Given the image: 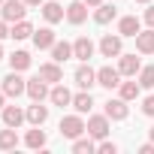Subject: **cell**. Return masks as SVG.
I'll list each match as a JSON object with an SVG mask.
<instances>
[{"instance_id": "cell-1", "label": "cell", "mask_w": 154, "mask_h": 154, "mask_svg": "<svg viewBox=\"0 0 154 154\" xmlns=\"http://www.w3.org/2000/svg\"><path fill=\"white\" fill-rule=\"evenodd\" d=\"M85 133H88V124H85V118H82L79 112L60 118V136H63V139H79V136H85Z\"/></svg>"}, {"instance_id": "cell-2", "label": "cell", "mask_w": 154, "mask_h": 154, "mask_svg": "<svg viewBox=\"0 0 154 154\" xmlns=\"http://www.w3.org/2000/svg\"><path fill=\"white\" fill-rule=\"evenodd\" d=\"M24 15H27V3H24V0H3V6H0V18H3V21L15 24Z\"/></svg>"}, {"instance_id": "cell-3", "label": "cell", "mask_w": 154, "mask_h": 154, "mask_svg": "<svg viewBox=\"0 0 154 154\" xmlns=\"http://www.w3.org/2000/svg\"><path fill=\"white\" fill-rule=\"evenodd\" d=\"M0 88H3V94H6V97H12V100H15V97H21V94H27V82L21 79V72H18V69H12L6 79H3V85H0Z\"/></svg>"}, {"instance_id": "cell-4", "label": "cell", "mask_w": 154, "mask_h": 154, "mask_svg": "<svg viewBox=\"0 0 154 154\" xmlns=\"http://www.w3.org/2000/svg\"><path fill=\"white\" fill-rule=\"evenodd\" d=\"M124 36L121 33H106L103 39H100V54L103 57H121L124 54V42H121Z\"/></svg>"}, {"instance_id": "cell-5", "label": "cell", "mask_w": 154, "mask_h": 154, "mask_svg": "<svg viewBox=\"0 0 154 154\" xmlns=\"http://www.w3.org/2000/svg\"><path fill=\"white\" fill-rule=\"evenodd\" d=\"M72 79H75V85H79L82 91H91V88L97 85V69H91V66H88V60H82L79 66H75Z\"/></svg>"}, {"instance_id": "cell-6", "label": "cell", "mask_w": 154, "mask_h": 154, "mask_svg": "<svg viewBox=\"0 0 154 154\" xmlns=\"http://www.w3.org/2000/svg\"><path fill=\"white\" fill-rule=\"evenodd\" d=\"M103 106H106L103 112L109 115V121H124V118L130 115V109H127V100H124V97H109Z\"/></svg>"}, {"instance_id": "cell-7", "label": "cell", "mask_w": 154, "mask_h": 154, "mask_svg": "<svg viewBox=\"0 0 154 154\" xmlns=\"http://www.w3.org/2000/svg\"><path fill=\"white\" fill-rule=\"evenodd\" d=\"M97 85L106 88V91L118 88V85H121V69H118V66H100V69H97Z\"/></svg>"}, {"instance_id": "cell-8", "label": "cell", "mask_w": 154, "mask_h": 154, "mask_svg": "<svg viewBox=\"0 0 154 154\" xmlns=\"http://www.w3.org/2000/svg\"><path fill=\"white\" fill-rule=\"evenodd\" d=\"M24 115H27V124H30V127H42V124L48 121V106H42V100H33V103L24 109Z\"/></svg>"}, {"instance_id": "cell-9", "label": "cell", "mask_w": 154, "mask_h": 154, "mask_svg": "<svg viewBox=\"0 0 154 154\" xmlns=\"http://www.w3.org/2000/svg\"><path fill=\"white\" fill-rule=\"evenodd\" d=\"M88 136H94V139H106L109 136V115L106 112L88 118Z\"/></svg>"}, {"instance_id": "cell-10", "label": "cell", "mask_w": 154, "mask_h": 154, "mask_svg": "<svg viewBox=\"0 0 154 154\" xmlns=\"http://www.w3.org/2000/svg\"><path fill=\"white\" fill-rule=\"evenodd\" d=\"M66 21L75 24V27L88 21V3H85V0H72V3L66 6Z\"/></svg>"}, {"instance_id": "cell-11", "label": "cell", "mask_w": 154, "mask_h": 154, "mask_svg": "<svg viewBox=\"0 0 154 154\" xmlns=\"http://www.w3.org/2000/svg\"><path fill=\"white\" fill-rule=\"evenodd\" d=\"M0 115H3V127H15V130L27 121V115H24L21 106H3V109H0Z\"/></svg>"}, {"instance_id": "cell-12", "label": "cell", "mask_w": 154, "mask_h": 154, "mask_svg": "<svg viewBox=\"0 0 154 154\" xmlns=\"http://www.w3.org/2000/svg\"><path fill=\"white\" fill-rule=\"evenodd\" d=\"M42 18H45V24H57V21L66 18V9L57 3V0H45L42 3Z\"/></svg>"}, {"instance_id": "cell-13", "label": "cell", "mask_w": 154, "mask_h": 154, "mask_svg": "<svg viewBox=\"0 0 154 154\" xmlns=\"http://www.w3.org/2000/svg\"><path fill=\"white\" fill-rule=\"evenodd\" d=\"M48 94H51V88H48V82L42 79V75L27 79V97L30 100H48Z\"/></svg>"}, {"instance_id": "cell-14", "label": "cell", "mask_w": 154, "mask_h": 154, "mask_svg": "<svg viewBox=\"0 0 154 154\" xmlns=\"http://www.w3.org/2000/svg\"><path fill=\"white\" fill-rule=\"evenodd\" d=\"M118 69H121V75H130V79H136L139 69H142V60H139L136 54H121V57H118Z\"/></svg>"}, {"instance_id": "cell-15", "label": "cell", "mask_w": 154, "mask_h": 154, "mask_svg": "<svg viewBox=\"0 0 154 154\" xmlns=\"http://www.w3.org/2000/svg\"><path fill=\"white\" fill-rule=\"evenodd\" d=\"M39 75L48 82V85H57V82H63V69H60V63L57 60H48V63H39Z\"/></svg>"}, {"instance_id": "cell-16", "label": "cell", "mask_w": 154, "mask_h": 154, "mask_svg": "<svg viewBox=\"0 0 154 154\" xmlns=\"http://www.w3.org/2000/svg\"><path fill=\"white\" fill-rule=\"evenodd\" d=\"M94 48H97V45H94L88 36H79V39L72 42V57H79V60H91V57H94Z\"/></svg>"}, {"instance_id": "cell-17", "label": "cell", "mask_w": 154, "mask_h": 154, "mask_svg": "<svg viewBox=\"0 0 154 154\" xmlns=\"http://www.w3.org/2000/svg\"><path fill=\"white\" fill-rule=\"evenodd\" d=\"M54 42H57V36H54V30H51V27H39V30H33V45H36L39 51L51 48Z\"/></svg>"}, {"instance_id": "cell-18", "label": "cell", "mask_w": 154, "mask_h": 154, "mask_svg": "<svg viewBox=\"0 0 154 154\" xmlns=\"http://www.w3.org/2000/svg\"><path fill=\"white\" fill-rule=\"evenodd\" d=\"M136 51L139 54H154V27L136 33Z\"/></svg>"}, {"instance_id": "cell-19", "label": "cell", "mask_w": 154, "mask_h": 154, "mask_svg": "<svg viewBox=\"0 0 154 154\" xmlns=\"http://www.w3.org/2000/svg\"><path fill=\"white\" fill-rule=\"evenodd\" d=\"M139 30H142V24H139L136 15H121V18H118V33H121V36H136Z\"/></svg>"}, {"instance_id": "cell-20", "label": "cell", "mask_w": 154, "mask_h": 154, "mask_svg": "<svg viewBox=\"0 0 154 154\" xmlns=\"http://www.w3.org/2000/svg\"><path fill=\"white\" fill-rule=\"evenodd\" d=\"M48 100H51L54 106H60V109H63V106H72V94H69V91H66L60 82H57V85H51V94H48Z\"/></svg>"}, {"instance_id": "cell-21", "label": "cell", "mask_w": 154, "mask_h": 154, "mask_svg": "<svg viewBox=\"0 0 154 154\" xmlns=\"http://www.w3.org/2000/svg\"><path fill=\"white\" fill-rule=\"evenodd\" d=\"M72 109L79 112V115L91 112V109H94V97H91V91H79V94H72Z\"/></svg>"}, {"instance_id": "cell-22", "label": "cell", "mask_w": 154, "mask_h": 154, "mask_svg": "<svg viewBox=\"0 0 154 154\" xmlns=\"http://www.w3.org/2000/svg\"><path fill=\"white\" fill-rule=\"evenodd\" d=\"M118 18V9L112 6V3H100L97 9H94V21L97 24H109V21H115Z\"/></svg>"}, {"instance_id": "cell-23", "label": "cell", "mask_w": 154, "mask_h": 154, "mask_svg": "<svg viewBox=\"0 0 154 154\" xmlns=\"http://www.w3.org/2000/svg\"><path fill=\"white\" fill-rule=\"evenodd\" d=\"M30 63H33V57H30L24 48H18V51H12V54H9V66H12V69H18V72L30 69Z\"/></svg>"}, {"instance_id": "cell-24", "label": "cell", "mask_w": 154, "mask_h": 154, "mask_svg": "<svg viewBox=\"0 0 154 154\" xmlns=\"http://www.w3.org/2000/svg\"><path fill=\"white\" fill-rule=\"evenodd\" d=\"M33 30H36V27H33L27 18H21V21H15V24L9 27V36H12V39H27V36H33Z\"/></svg>"}, {"instance_id": "cell-25", "label": "cell", "mask_w": 154, "mask_h": 154, "mask_svg": "<svg viewBox=\"0 0 154 154\" xmlns=\"http://www.w3.org/2000/svg\"><path fill=\"white\" fill-rule=\"evenodd\" d=\"M48 51H51V60L63 63V60H69V57H72V42H60V39H57Z\"/></svg>"}, {"instance_id": "cell-26", "label": "cell", "mask_w": 154, "mask_h": 154, "mask_svg": "<svg viewBox=\"0 0 154 154\" xmlns=\"http://www.w3.org/2000/svg\"><path fill=\"white\" fill-rule=\"evenodd\" d=\"M45 142H48V136H45V130H39V127H33V130H27V136H24V145L27 148H45Z\"/></svg>"}, {"instance_id": "cell-27", "label": "cell", "mask_w": 154, "mask_h": 154, "mask_svg": "<svg viewBox=\"0 0 154 154\" xmlns=\"http://www.w3.org/2000/svg\"><path fill=\"white\" fill-rule=\"evenodd\" d=\"M94 151H97L94 136H79V139H72V154H94Z\"/></svg>"}, {"instance_id": "cell-28", "label": "cell", "mask_w": 154, "mask_h": 154, "mask_svg": "<svg viewBox=\"0 0 154 154\" xmlns=\"http://www.w3.org/2000/svg\"><path fill=\"white\" fill-rule=\"evenodd\" d=\"M139 91H142L139 79H136V82H121V85H118V97H124L127 103H130V100H136V97H139Z\"/></svg>"}, {"instance_id": "cell-29", "label": "cell", "mask_w": 154, "mask_h": 154, "mask_svg": "<svg viewBox=\"0 0 154 154\" xmlns=\"http://www.w3.org/2000/svg\"><path fill=\"white\" fill-rule=\"evenodd\" d=\"M15 145H18V133H15V127L0 130V151H12Z\"/></svg>"}, {"instance_id": "cell-30", "label": "cell", "mask_w": 154, "mask_h": 154, "mask_svg": "<svg viewBox=\"0 0 154 154\" xmlns=\"http://www.w3.org/2000/svg\"><path fill=\"white\" fill-rule=\"evenodd\" d=\"M139 85L142 88H154V66H142L139 69Z\"/></svg>"}, {"instance_id": "cell-31", "label": "cell", "mask_w": 154, "mask_h": 154, "mask_svg": "<svg viewBox=\"0 0 154 154\" xmlns=\"http://www.w3.org/2000/svg\"><path fill=\"white\" fill-rule=\"evenodd\" d=\"M97 151H100V154H115V151H118V145H115V142H109V139H100Z\"/></svg>"}, {"instance_id": "cell-32", "label": "cell", "mask_w": 154, "mask_h": 154, "mask_svg": "<svg viewBox=\"0 0 154 154\" xmlns=\"http://www.w3.org/2000/svg\"><path fill=\"white\" fill-rule=\"evenodd\" d=\"M142 112H145L148 118H154V94H148V97L142 100Z\"/></svg>"}, {"instance_id": "cell-33", "label": "cell", "mask_w": 154, "mask_h": 154, "mask_svg": "<svg viewBox=\"0 0 154 154\" xmlns=\"http://www.w3.org/2000/svg\"><path fill=\"white\" fill-rule=\"evenodd\" d=\"M145 24H148V27H154V6H148V9H145Z\"/></svg>"}, {"instance_id": "cell-34", "label": "cell", "mask_w": 154, "mask_h": 154, "mask_svg": "<svg viewBox=\"0 0 154 154\" xmlns=\"http://www.w3.org/2000/svg\"><path fill=\"white\" fill-rule=\"evenodd\" d=\"M6 36H9V21L0 18V39H6Z\"/></svg>"}, {"instance_id": "cell-35", "label": "cell", "mask_w": 154, "mask_h": 154, "mask_svg": "<svg viewBox=\"0 0 154 154\" xmlns=\"http://www.w3.org/2000/svg\"><path fill=\"white\" fill-rule=\"evenodd\" d=\"M139 154H154V142H145V145H139Z\"/></svg>"}, {"instance_id": "cell-36", "label": "cell", "mask_w": 154, "mask_h": 154, "mask_svg": "<svg viewBox=\"0 0 154 154\" xmlns=\"http://www.w3.org/2000/svg\"><path fill=\"white\" fill-rule=\"evenodd\" d=\"M85 3H88V6H94V9H97V6H100V3H106V0H85Z\"/></svg>"}, {"instance_id": "cell-37", "label": "cell", "mask_w": 154, "mask_h": 154, "mask_svg": "<svg viewBox=\"0 0 154 154\" xmlns=\"http://www.w3.org/2000/svg\"><path fill=\"white\" fill-rule=\"evenodd\" d=\"M24 3H27V6H42L45 0H24Z\"/></svg>"}, {"instance_id": "cell-38", "label": "cell", "mask_w": 154, "mask_h": 154, "mask_svg": "<svg viewBox=\"0 0 154 154\" xmlns=\"http://www.w3.org/2000/svg\"><path fill=\"white\" fill-rule=\"evenodd\" d=\"M6 106V94H3V88H0V109Z\"/></svg>"}, {"instance_id": "cell-39", "label": "cell", "mask_w": 154, "mask_h": 154, "mask_svg": "<svg viewBox=\"0 0 154 154\" xmlns=\"http://www.w3.org/2000/svg\"><path fill=\"white\" fill-rule=\"evenodd\" d=\"M148 136H151V142H154V127H151V130H148Z\"/></svg>"}, {"instance_id": "cell-40", "label": "cell", "mask_w": 154, "mask_h": 154, "mask_svg": "<svg viewBox=\"0 0 154 154\" xmlns=\"http://www.w3.org/2000/svg\"><path fill=\"white\" fill-rule=\"evenodd\" d=\"M133 3H151V0H133Z\"/></svg>"}, {"instance_id": "cell-41", "label": "cell", "mask_w": 154, "mask_h": 154, "mask_svg": "<svg viewBox=\"0 0 154 154\" xmlns=\"http://www.w3.org/2000/svg\"><path fill=\"white\" fill-rule=\"evenodd\" d=\"M0 60H3V45H0Z\"/></svg>"}, {"instance_id": "cell-42", "label": "cell", "mask_w": 154, "mask_h": 154, "mask_svg": "<svg viewBox=\"0 0 154 154\" xmlns=\"http://www.w3.org/2000/svg\"><path fill=\"white\" fill-rule=\"evenodd\" d=\"M0 6H3V0H0Z\"/></svg>"}]
</instances>
